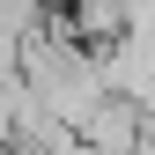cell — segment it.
<instances>
[{"instance_id":"cell-1","label":"cell","mask_w":155,"mask_h":155,"mask_svg":"<svg viewBox=\"0 0 155 155\" xmlns=\"http://www.w3.org/2000/svg\"><path fill=\"white\" fill-rule=\"evenodd\" d=\"M81 140L96 155H155V111L140 104V96H118V89H111L104 104L89 111Z\"/></svg>"},{"instance_id":"cell-2","label":"cell","mask_w":155,"mask_h":155,"mask_svg":"<svg viewBox=\"0 0 155 155\" xmlns=\"http://www.w3.org/2000/svg\"><path fill=\"white\" fill-rule=\"evenodd\" d=\"M74 30L89 37V45H118V37H133V0H67Z\"/></svg>"}]
</instances>
